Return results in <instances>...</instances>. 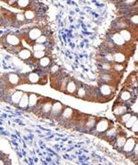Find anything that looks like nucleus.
I'll list each match as a JSON object with an SVG mask.
<instances>
[{"mask_svg":"<svg viewBox=\"0 0 138 165\" xmlns=\"http://www.w3.org/2000/svg\"><path fill=\"white\" fill-rule=\"evenodd\" d=\"M13 8L22 9V10L29 9L30 8V0H19V1L13 6Z\"/></svg>","mask_w":138,"mask_h":165,"instance_id":"nucleus-18","label":"nucleus"},{"mask_svg":"<svg viewBox=\"0 0 138 165\" xmlns=\"http://www.w3.org/2000/svg\"><path fill=\"white\" fill-rule=\"evenodd\" d=\"M112 69H113L115 72H122V71L124 69V66H123L121 63H115L114 64H112Z\"/></svg>","mask_w":138,"mask_h":165,"instance_id":"nucleus-34","label":"nucleus"},{"mask_svg":"<svg viewBox=\"0 0 138 165\" xmlns=\"http://www.w3.org/2000/svg\"><path fill=\"white\" fill-rule=\"evenodd\" d=\"M18 57L20 59V60H22V61H27V60H30L31 57H32V55H33V53L30 50H28V49H22L18 54Z\"/></svg>","mask_w":138,"mask_h":165,"instance_id":"nucleus-17","label":"nucleus"},{"mask_svg":"<svg viewBox=\"0 0 138 165\" xmlns=\"http://www.w3.org/2000/svg\"><path fill=\"white\" fill-rule=\"evenodd\" d=\"M113 59H114V63H122L125 61V55L121 52V51H114L113 53Z\"/></svg>","mask_w":138,"mask_h":165,"instance_id":"nucleus-21","label":"nucleus"},{"mask_svg":"<svg viewBox=\"0 0 138 165\" xmlns=\"http://www.w3.org/2000/svg\"><path fill=\"white\" fill-rule=\"evenodd\" d=\"M131 130H132L133 133H135V134H138V119L136 120V122H135V123L133 124V126L132 127Z\"/></svg>","mask_w":138,"mask_h":165,"instance_id":"nucleus-35","label":"nucleus"},{"mask_svg":"<svg viewBox=\"0 0 138 165\" xmlns=\"http://www.w3.org/2000/svg\"><path fill=\"white\" fill-rule=\"evenodd\" d=\"M24 15H25V17H26V20H32L36 16L35 12H34V10L32 8L26 9L24 11Z\"/></svg>","mask_w":138,"mask_h":165,"instance_id":"nucleus-26","label":"nucleus"},{"mask_svg":"<svg viewBox=\"0 0 138 165\" xmlns=\"http://www.w3.org/2000/svg\"><path fill=\"white\" fill-rule=\"evenodd\" d=\"M32 50H33V51H36V50H46V45L41 44V43H34L32 45Z\"/></svg>","mask_w":138,"mask_h":165,"instance_id":"nucleus-31","label":"nucleus"},{"mask_svg":"<svg viewBox=\"0 0 138 165\" xmlns=\"http://www.w3.org/2000/svg\"><path fill=\"white\" fill-rule=\"evenodd\" d=\"M60 72V68L58 65H51L50 66V72L52 73V75H56V73H58Z\"/></svg>","mask_w":138,"mask_h":165,"instance_id":"nucleus-33","label":"nucleus"},{"mask_svg":"<svg viewBox=\"0 0 138 165\" xmlns=\"http://www.w3.org/2000/svg\"><path fill=\"white\" fill-rule=\"evenodd\" d=\"M126 135L124 133H119L115 138V147L117 148H123L126 142Z\"/></svg>","mask_w":138,"mask_h":165,"instance_id":"nucleus-16","label":"nucleus"},{"mask_svg":"<svg viewBox=\"0 0 138 165\" xmlns=\"http://www.w3.org/2000/svg\"><path fill=\"white\" fill-rule=\"evenodd\" d=\"M110 40L112 41V42L116 45V47H124L126 43V41L123 38V36L121 35L120 31L115 30V29H114V31L111 32Z\"/></svg>","mask_w":138,"mask_h":165,"instance_id":"nucleus-6","label":"nucleus"},{"mask_svg":"<svg viewBox=\"0 0 138 165\" xmlns=\"http://www.w3.org/2000/svg\"><path fill=\"white\" fill-rule=\"evenodd\" d=\"M129 24L133 26H138V14H132L128 17Z\"/></svg>","mask_w":138,"mask_h":165,"instance_id":"nucleus-28","label":"nucleus"},{"mask_svg":"<svg viewBox=\"0 0 138 165\" xmlns=\"http://www.w3.org/2000/svg\"><path fill=\"white\" fill-rule=\"evenodd\" d=\"M138 4L137 0H124L123 2H120L119 6L122 8H131Z\"/></svg>","mask_w":138,"mask_h":165,"instance_id":"nucleus-23","label":"nucleus"},{"mask_svg":"<svg viewBox=\"0 0 138 165\" xmlns=\"http://www.w3.org/2000/svg\"><path fill=\"white\" fill-rule=\"evenodd\" d=\"M135 157H136V159H137V160H138V154H137V155H136V156H135Z\"/></svg>","mask_w":138,"mask_h":165,"instance_id":"nucleus-39","label":"nucleus"},{"mask_svg":"<svg viewBox=\"0 0 138 165\" xmlns=\"http://www.w3.org/2000/svg\"><path fill=\"white\" fill-rule=\"evenodd\" d=\"M132 154H134L135 156L138 154V140L136 141V144H135V147H134V149L132 152Z\"/></svg>","mask_w":138,"mask_h":165,"instance_id":"nucleus-36","label":"nucleus"},{"mask_svg":"<svg viewBox=\"0 0 138 165\" xmlns=\"http://www.w3.org/2000/svg\"><path fill=\"white\" fill-rule=\"evenodd\" d=\"M29 101H30V93H28V92H24V94L20 101V103L18 104V106L20 109H26L29 107Z\"/></svg>","mask_w":138,"mask_h":165,"instance_id":"nucleus-14","label":"nucleus"},{"mask_svg":"<svg viewBox=\"0 0 138 165\" xmlns=\"http://www.w3.org/2000/svg\"><path fill=\"white\" fill-rule=\"evenodd\" d=\"M40 95H37L35 93H30V101H29V109L33 110L36 107V105L39 103L40 100Z\"/></svg>","mask_w":138,"mask_h":165,"instance_id":"nucleus-13","label":"nucleus"},{"mask_svg":"<svg viewBox=\"0 0 138 165\" xmlns=\"http://www.w3.org/2000/svg\"><path fill=\"white\" fill-rule=\"evenodd\" d=\"M24 94V92L23 91H20V90H16L14 91V93L10 96V101L12 104L16 105H18V104L20 103L22 96Z\"/></svg>","mask_w":138,"mask_h":165,"instance_id":"nucleus-15","label":"nucleus"},{"mask_svg":"<svg viewBox=\"0 0 138 165\" xmlns=\"http://www.w3.org/2000/svg\"><path fill=\"white\" fill-rule=\"evenodd\" d=\"M2 1H4V2H8V1H7V0H2Z\"/></svg>","mask_w":138,"mask_h":165,"instance_id":"nucleus-40","label":"nucleus"},{"mask_svg":"<svg viewBox=\"0 0 138 165\" xmlns=\"http://www.w3.org/2000/svg\"><path fill=\"white\" fill-rule=\"evenodd\" d=\"M46 56V53L44 50H36V51H33V55H32V57L33 59H35V60H41L42 58L45 57Z\"/></svg>","mask_w":138,"mask_h":165,"instance_id":"nucleus-29","label":"nucleus"},{"mask_svg":"<svg viewBox=\"0 0 138 165\" xmlns=\"http://www.w3.org/2000/svg\"><path fill=\"white\" fill-rule=\"evenodd\" d=\"M119 31H120L121 35L123 36V38L124 39V41H125L126 42H129V41H131L133 40V34H132L131 30L129 29V28L124 29H121V30H119Z\"/></svg>","mask_w":138,"mask_h":165,"instance_id":"nucleus-20","label":"nucleus"},{"mask_svg":"<svg viewBox=\"0 0 138 165\" xmlns=\"http://www.w3.org/2000/svg\"><path fill=\"white\" fill-rule=\"evenodd\" d=\"M99 93L102 96L104 97H112L113 95V91H112V87L109 84H101L99 85Z\"/></svg>","mask_w":138,"mask_h":165,"instance_id":"nucleus-7","label":"nucleus"},{"mask_svg":"<svg viewBox=\"0 0 138 165\" xmlns=\"http://www.w3.org/2000/svg\"><path fill=\"white\" fill-rule=\"evenodd\" d=\"M19 1V0H8V1L7 2L9 6H11V7H13L17 2H18Z\"/></svg>","mask_w":138,"mask_h":165,"instance_id":"nucleus-37","label":"nucleus"},{"mask_svg":"<svg viewBox=\"0 0 138 165\" xmlns=\"http://www.w3.org/2000/svg\"><path fill=\"white\" fill-rule=\"evenodd\" d=\"M52 63V61L49 57L45 56L43 58H42L41 60H39V65L42 68H47V67H50Z\"/></svg>","mask_w":138,"mask_h":165,"instance_id":"nucleus-25","label":"nucleus"},{"mask_svg":"<svg viewBox=\"0 0 138 165\" xmlns=\"http://www.w3.org/2000/svg\"><path fill=\"white\" fill-rule=\"evenodd\" d=\"M97 121H98L97 118L89 117V118H87V121H86L85 124H84V127H85V128H86V130L91 132V131L94 130V128H95V127H96Z\"/></svg>","mask_w":138,"mask_h":165,"instance_id":"nucleus-12","label":"nucleus"},{"mask_svg":"<svg viewBox=\"0 0 138 165\" xmlns=\"http://www.w3.org/2000/svg\"><path fill=\"white\" fill-rule=\"evenodd\" d=\"M24 80L23 83L24 84H46V78L44 79L42 77V73H39L38 72H28L23 76Z\"/></svg>","mask_w":138,"mask_h":165,"instance_id":"nucleus-1","label":"nucleus"},{"mask_svg":"<svg viewBox=\"0 0 138 165\" xmlns=\"http://www.w3.org/2000/svg\"><path fill=\"white\" fill-rule=\"evenodd\" d=\"M118 1H119V3H120V2H123V1H124V0H118Z\"/></svg>","mask_w":138,"mask_h":165,"instance_id":"nucleus-38","label":"nucleus"},{"mask_svg":"<svg viewBox=\"0 0 138 165\" xmlns=\"http://www.w3.org/2000/svg\"><path fill=\"white\" fill-rule=\"evenodd\" d=\"M6 77V82L8 84H9L10 86L14 87V86H18L21 84H24L22 79H21V76L19 75L18 73H15V72H10V73H8L7 75H5Z\"/></svg>","mask_w":138,"mask_h":165,"instance_id":"nucleus-4","label":"nucleus"},{"mask_svg":"<svg viewBox=\"0 0 138 165\" xmlns=\"http://www.w3.org/2000/svg\"><path fill=\"white\" fill-rule=\"evenodd\" d=\"M78 87L77 85V82L73 79L69 80L67 85H66V89H65V92L64 94H68L70 96H75L77 94V91Z\"/></svg>","mask_w":138,"mask_h":165,"instance_id":"nucleus-10","label":"nucleus"},{"mask_svg":"<svg viewBox=\"0 0 138 165\" xmlns=\"http://www.w3.org/2000/svg\"><path fill=\"white\" fill-rule=\"evenodd\" d=\"M75 109L69 107V106H64V109L62 113V116L60 118L61 120L63 121H67V120H70L72 118H74V114H75Z\"/></svg>","mask_w":138,"mask_h":165,"instance_id":"nucleus-11","label":"nucleus"},{"mask_svg":"<svg viewBox=\"0 0 138 165\" xmlns=\"http://www.w3.org/2000/svg\"><path fill=\"white\" fill-rule=\"evenodd\" d=\"M136 141H137V139L135 138H133V137L132 138H129L126 140V142L124 145V147H123V151L125 153H132L133 151V149H134V147H135Z\"/></svg>","mask_w":138,"mask_h":165,"instance_id":"nucleus-9","label":"nucleus"},{"mask_svg":"<svg viewBox=\"0 0 138 165\" xmlns=\"http://www.w3.org/2000/svg\"><path fill=\"white\" fill-rule=\"evenodd\" d=\"M117 135H118V132L116 130V128L115 127H110L106 132H104V136H103V138H105L107 140L115 139Z\"/></svg>","mask_w":138,"mask_h":165,"instance_id":"nucleus-19","label":"nucleus"},{"mask_svg":"<svg viewBox=\"0 0 138 165\" xmlns=\"http://www.w3.org/2000/svg\"><path fill=\"white\" fill-rule=\"evenodd\" d=\"M15 18H16V21L20 22V23H24V21L26 20V17H25L24 13H17V14H15Z\"/></svg>","mask_w":138,"mask_h":165,"instance_id":"nucleus-30","label":"nucleus"},{"mask_svg":"<svg viewBox=\"0 0 138 165\" xmlns=\"http://www.w3.org/2000/svg\"><path fill=\"white\" fill-rule=\"evenodd\" d=\"M137 119H138V116H137V115H133V116L130 118V119L124 124V127H125L126 128H128V130H131L132 127L133 126V124L136 122Z\"/></svg>","mask_w":138,"mask_h":165,"instance_id":"nucleus-27","label":"nucleus"},{"mask_svg":"<svg viewBox=\"0 0 138 165\" xmlns=\"http://www.w3.org/2000/svg\"><path fill=\"white\" fill-rule=\"evenodd\" d=\"M132 95L129 91L127 90H124L122 93L120 94V100H122L123 102H127L131 99Z\"/></svg>","mask_w":138,"mask_h":165,"instance_id":"nucleus-24","label":"nucleus"},{"mask_svg":"<svg viewBox=\"0 0 138 165\" xmlns=\"http://www.w3.org/2000/svg\"><path fill=\"white\" fill-rule=\"evenodd\" d=\"M111 127V121L107 118H99L97 121L96 127L94 128V130L92 132H97L98 135L99 134H104L109 128Z\"/></svg>","mask_w":138,"mask_h":165,"instance_id":"nucleus-2","label":"nucleus"},{"mask_svg":"<svg viewBox=\"0 0 138 165\" xmlns=\"http://www.w3.org/2000/svg\"><path fill=\"white\" fill-rule=\"evenodd\" d=\"M64 109V105L59 102V101H55L53 103V106H52V111H51V115L50 118H54V119H57L60 118L62 116V113Z\"/></svg>","mask_w":138,"mask_h":165,"instance_id":"nucleus-3","label":"nucleus"},{"mask_svg":"<svg viewBox=\"0 0 138 165\" xmlns=\"http://www.w3.org/2000/svg\"><path fill=\"white\" fill-rule=\"evenodd\" d=\"M128 111V107L126 105H124V104H115L113 108H112V112L114 114V116L116 117H120V116H122L123 114L126 113Z\"/></svg>","mask_w":138,"mask_h":165,"instance_id":"nucleus-8","label":"nucleus"},{"mask_svg":"<svg viewBox=\"0 0 138 165\" xmlns=\"http://www.w3.org/2000/svg\"><path fill=\"white\" fill-rule=\"evenodd\" d=\"M48 41V37L46 35H41L39 38L35 41V42L34 43H41V44H45L46 41Z\"/></svg>","mask_w":138,"mask_h":165,"instance_id":"nucleus-32","label":"nucleus"},{"mask_svg":"<svg viewBox=\"0 0 138 165\" xmlns=\"http://www.w3.org/2000/svg\"><path fill=\"white\" fill-rule=\"evenodd\" d=\"M132 116H133V115H132V113H130V112H126V113L123 114L122 116L117 117V119H118V121H119V123H120V124L124 125V124H125V123L130 119V118H131Z\"/></svg>","mask_w":138,"mask_h":165,"instance_id":"nucleus-22","label":"nucleus"},{"mask_svg":"<svg viewBox=\"0 0 138 165\" xmlns=\"http://www.w3.org/2000/svg\"><path fill=\"white\" fill-rule=\"evenodd\" d=\"M43 33V29H42L41 28L35 27L32 28L28 33H27V37H26V41L31 45V42H35V41L39 38L41 35H42Z\"/></svg>","mask_w":138,"mask_h":165,"instance_id":"nucleus-5","label":"nucleus"}]
</instances>
